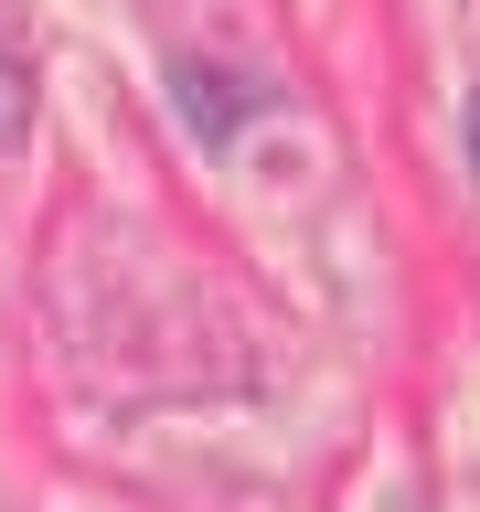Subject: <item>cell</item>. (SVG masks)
<instances>
[{
  "label": "cell",
  "mask_w": 480,
  "mask_h": 512,
  "mask_svg": "<svg viewBox=\"0 0 480 512\" xmlns=\"http://www.w3.org/2000/svg\"><path fill=\"white\" fill-rule=\"evenodd\" d=\"M470 160H480V107H470Z\"/></svg>",
  "instance_id": "1"
}]
</instances>
